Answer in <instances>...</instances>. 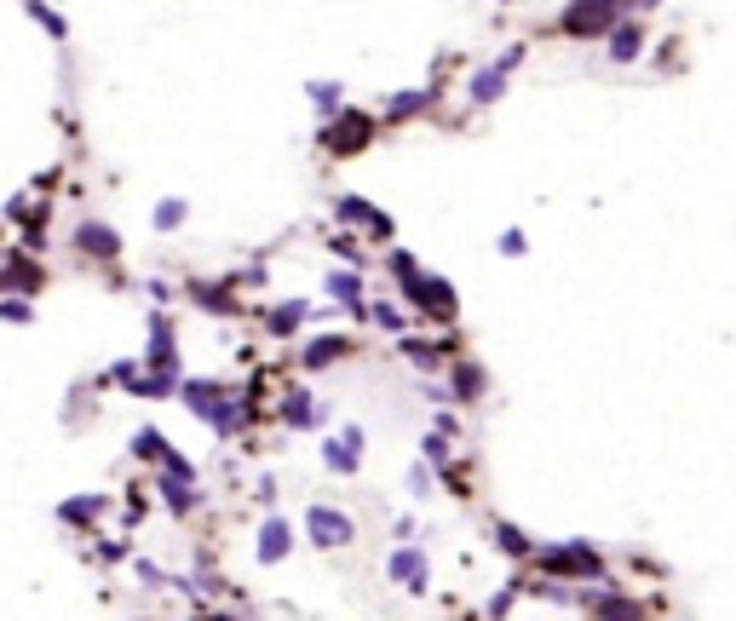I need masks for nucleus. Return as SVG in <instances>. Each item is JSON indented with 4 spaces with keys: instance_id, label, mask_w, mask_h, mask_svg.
Returning a JSON list of instances; mask_svg holds the SVG:
<instances>
[{
    "instance_id": "obj_46",
    "label": "nucleus",
    "mask_w": 736,
    "mask_h": 621,
    "mask_svg": "<svg viewBox=\"0 0 736 621\" xmlns=\"http://www.w3.org/2000/svg\"><path fill=\"white\" fill-rule=\"evenodd\" d=\"M391 535H397V541L409 547V541H414V518H397V524H391Z\"/></svg>"
},
{
    "instance_id": "obj_16",
    "label": "nucleus",
    "mask_w": 736,
    "mask_h": 621,
    "mask_svg": "<svg viewBox=\"0 0 736 621\" xmlns=\"http://www.w3.org/2000/svg\"><path fill=\"white\" fill-rule=\"evenodd\" d=\"M351 351H357L351 334H317V340L299 345V368H305V374H322V368H334L340 357H351Z\"/></svg>"
},
{
    "instance_id": "obj_40",
    "label": "nucleus",
    "mask_w": 736,
    "mask_h": 621,
    "mask_svg": "<svg viewBox=\"0 0 736 621\" xmlns=\"http://www.w3.org/2000/svg\"><path fill=\"white\" fill-rule=\"evenodd\" d=\"M98 558H104V564H121V558H133V541H127V535H115V541H98Z\"/></svg>"
},
{
    "instance_id": "obj_44",
    "label": "nucleus",
    "mask_w": 736,
    "mask_h": 621,
    "mask_svg": "<svg viewBox=\"0 0 736 621\" xmlns=\"http://www.w3.org/2000/svg\"><path fill=\"white\" fill-rule=\"evenodd\" d=\"M144 294H150V299H161V305H167V299H173V282H161V276H150V282H144Z\"/></svg>"
},
{
    "instance_id": "obj_20",
    "label": "nucleus",
    "mask_w": 736,
    "mask_h": 621,
    "mask_svg": "<svg viewBox=\"0 0 736 621\" xmlns=\"http://www.w3.org/2000/svg\"><path fill=\"white\" fill-rule=\"evenodd\" d=\"M328 299L340 305V311H351L357 322H368V294H363V271H328Z\"/></svg>"
},
{
    "instance_id": "obj_42",
    "label": "nucleus",
    "mask_w": 736,
    "mask_h": 621,
    "mask_svg": "<svg viewBox=\"0 0 736 621\" xmlns=\"http://www.w3.org/2000/svg\"><path fill=\"white\" fill-rule=\"evenodd\" d=\"M495 248H501L506 259H518V253L529 248V236H524V230H501V242H495Z\"/></svg>"
},
{
    "instance_id": "obj_30",
    "label": "nucleus",
    "mask_w": 736,
    "mask_h": 621,
    "mask_svg": "<svg viewBox=\"0 0 736 621\" xmlns=\"http://www.w3.org/2000/svg\"><path fill=\"white\" fill-rule=\"evenodd\" d=\"M173 443H167V432H156V426H138L133 432V460H150V466H161V455H167Z\"/></svg>"
},
{
    "instance_id": "obj_36",
    "label": "nucleus",
    "mask_w": 736,
    "mask_h": 621,
    "mask_svg": "<svg viewBox=\"0 0 736 621\" xmlns=\"http://www.w3.org/2000/svg\"><path fill=\"white\" fill-rule=\"evenodd\" d=\"M0 322H23V328H29V322H35V305L18 299V294H0Z\"/></svg>"
},
{
    "instance_id": "obj_11",
    "label": "nucleus",
    "mask_w": 736,
    "mask_h": 621,
    "mask_svg": "<svg viewBox=\"0 0 736 621\" xmlns=\"http://www.w3.org/2000/svg\"><path fill=\"white\" fill-rule=\"evenodd\" d=\"M386 581H391V587H403V593H426V581H432V558H426L420 547L386 552Z\"/></svg>"
},
{
    "instance_id": "obj_19",
    "label": "nucleus",
    "mask_w": 736,
    "mask_h": 621,
    "mask_svg": "<svg viewBox=\"0 0 736 621\" xmlns=\"http://www.w3.org/2000/svg\"><path fill=\"white\" fill-rule=\"evenodd\" d=\"M305 322H311V305H305V299H276V305L259 311V328H265L271 340H294Z\"/></svg>"
},
{
    "instance_id": "obj_8",
    "label": "nucleus",
    "mask_w": 736,
    "mask_h": 621,
    "mask_svg": "<svg viewBox=\"0 0 736 621\" xmlns=\"http://www.w3.org/2000/svg\"><path fill=\"white\" fill-rule=\"evenodd\" d=\"M69 248L81 253V259H98V265H110V259H121V230L87 213V219H75V225H69Z\"/></svg>"
},
{
    "instance_id": "obj_24",
    "label": "nucleus",
    "mask_w": 736,
    "mask_h": 621,
    "mask_svg": "<svg viewBox=\"0 0 736 621\" xmlns=\"http://www.w3.org/2000/svg\"><path fill=\"white\" fill-rule=\"evenodd\" d=\"M644 41H650V29H644L639 18H627L621 29H610V41H604V52H610V64H633L644 52Z\"/></svg>"
},
{
    "instance_id": "obj_3",
    "label": "nucleus",
    "mask_w": 736,
    "mask_h": 621,
    "mask_svg": "<svg viewBox=\"0 0 736 621\" xmlns=\"http://www.w3.org/2000/svg\"><path fill=\"white\" fill-rule=\"evenodd\" d=\"M633 18L627 6H616V0H581V6H564V18H558V29L564 35H575V41H610V29H621V23Z\"/></svg>"
},
{
    "instance_id": "obj_18",
    "label": "nucleus",
    "mask_w": 736,
    "mask_h": 621,
    "mask_svg": "<svg viewBox=\"0 0 736 621\" xmlns=\"http://www.w3.org/2000/svg\"><path fill=\"white\" fill-rule=\"evenodd\" d=\"M397 351H403L420 374H443V368L455 363V340H420V334H403Z\"/></svg>"
},
{
    "instance_id": "obj_45",
    "label": "nucleus",
    "mask_w": 736,
    "mask_h": 621,
    "mask_svg": "<svg viewBox=\"0 0 736 621\" xmlns=\"http://www.w3.org/2000/svg\"><path fill=\"white\" fill-rule=\"evenodd\" d=\"M495 64H501V69H506V75H512V69L524 64V46H506V52H501V58H495Z\"/></svg>"
},
{
    "instance_id": "obj_6",
    "label": "nucleus",
    "mask_w": 736,
    "mask_h": 621,
    "mask_svg": "<svg viewBox=\"0 0 736 621\" xmlns=\"http://www.w3.org/2000/svg\"><path fill=\"white\" fill-rule=\"evenodd\" d=\"M403 305H414L426 322H455L460 317V294L449 276H420L414 288H403Z\"/></svg>"
},
{
    "instance_id": "obj_22",
    "label": "nucleus",
    "mask_w": 736,
    "mask_h": 621,
    "mask_svg": "<svg viewBox=\"0 0 736 621\" xmlns=\"http://www.w3.org/2000/svg\"><path fill=\"white\" fill-rule=\"evenodd\" d=\"M184 294H190V305L207 311V317H236V311H242V299L230 294L225 282H190Z\"/></svg>"
},
{
    "instance_id": "obj_35",
    "label": "nucleus",
    "mask_w": 736,
    "mask_h": 621,
    "mask_svg": "<svg viewBox=\"0 0 736 621\" xmlns=\"http://www.w3.org/2000/svg\"><path fill=\"white\" fill-rule=\"evenodd\" d=\"M23 12H29V18L41 23V29H46V35H52V41H64V35H69V23L58 18V12H52V6H41V0H29V6H23Z\"/></svg>"
},
{
    "instance_id": "obj_43",
    "label": "nucleus",
    "mask_w": 736,
    "mask_h": 621,
    "mask_svg": "<svg viewBox=\"0 0 736 621\" xmlns=\"http://www.w3.org/2000/svg\"><path fill=\"white\" fill-rule=\"evenodd\" d=\"M253 495H259L265 506H276V478H271V472H259V483H253Z\"/></svg>"
},
{
    "instance_id": "obj_23",
    "label": "nucleus",
    "mask_w": 736,
    "mask_h": 621,
    "mask_svg": "<svg viewBox=\"0 0 736 621\" xmlns=\"http://www.w3.org/2000/svg\"><path fill=\"white\" fill-rule=\"evenodd\" d=\"M110 506H115V495H104V489H98V495H69V501L58 506V518H64L69 529H92Z\"/></svg>"
},
{
    "instance_id": "obj_21",
    "label": "nucleus",
    "mask_w": 736,
    "mask_h": 621,
    "mask_svg": "<svg viewBox=\"0 0 736 621\" xmlns=\"http://www.w3.org/2000/svg\"><path fill=\"white\" fill-rule=\"evenodd\" d=\"M156 501L167 506L173 518H190V512H202V506H207V489L179 483V478H161V472H156Z\"/></svg>"
},
{
    "instance_id": "obj_10",
    "label": "nucleus",
    "mask_w": 736,
    "mask_h": 621,
    "mask_svg": "<svg viewBox=\"0 0 736 621\" xmlns=\"http://www.w3.org/2000/svg\"><path fill=\"white\" fill-rule=\"evenodd\" d=\"M483 391H489V374L478 357H455L443 368V403H478Z\"/></svg>"
},
{
    "instance_id": "obj_9",
    "label": "nucleus",
    "mask_w": 736,
    "mask_h": 621,
    "mask_svg": "<svg viewBox=\"0 0 736 621\" xmlns=\"http://www.w3.org/2000/svg\"><path fill=\"white\" fill-rule=\"evenodd\" d=\"M581 604H587L593 621H644L650 616L639 598H627L621 587H581Z\"/></svg>"
},
{
    "instance_id": "obj_38",
    "label": "nucleus",
    "mask_w": 736,
    "mask_h": 621,
    "mask_svg": "<svg viewBox=\"0 0 736 621\" xmlns=\"http://www.w3.org/2000/svg\"><path fill=\"white\" fill-rule=\"evenodd\" d=\"M518 593H524V587H518V581H506L501 593L489 598V610H483V616H489V621H506V610H512V598H518Z\"/></svg>"
},
{
    "instance_id": "obj_39",
    "label": "nucleus",
    "mask_w": 736,
    "mask_h": 621,
    "mask_svg": "<svg viewBox=\"0 0 736 621\" xmlns=\"http://www.w3.org/2000/svg\"><path fill=\"white\" fill-rule=\"evenodd\" d=\"M133 570H138V581H144V587H150V593H156V587H173V575L161 570V564H150V558H138Z\"/></svg>"
},
{
    "instance_id": "obj_32",
    "label": "nucleus",
    "mask_w": 736,
    "mask_h": 621,
    "mask_svg": "<svg viewBox=\"0 0 736 621\" xmlns=\"http://www.w3.org/2000/svg\"><path fill=\"white\" fill-rule=\"evenodd\" d=\"M305 98H311V104H317V110H322V121H328V115H340L345 81H311V87H305Z\"/></svg>"
},
{
    "instance_id": "obj_13",
    "label": "nucleus",
    "mask_w": 736,
    "mask_h": 621,
    "mask_svg": "<svg viewBox=\"0 0 736 621\" xmlns=\"http://www.w3.org/2000/svg\"><path fill=\"white\" fill-rule=\"evenodd\" d=\"M334 219H340V225L368 230L374 242H391V213H380V207L363 202V196H334Z\"/></svg>"
},
{
    "instance_id": "obj_37",
    "label": "nucleus",
    "mask_w": 736,
    "mask_h": 621,
    "mask_svg": "<svg viewBox=\"0 0 736 621\" xmlns=\"http://www.w3.org/2000/svg\"><path fill=\"white\" fill-rule=\"evenodd\" d=\"M138 368H144V363H133V357H121V363H110V368H104V386H121V391H127V386L138 380Z\"/></svg>"
},
{
    "instance_id": "obj_26",
    "label": "nucleus",
    "mask_w": 736,
    "mask_h": 621,
    "mask_svg": "<svg viewBox=\"0 0 736 621\" xmlns=\"http://www.w3.org/2000/svg\"><path fill=\"white\" fill-rule=\"evenodd\" d=\"M466 98H472V104H501V98H506V69L501 64H483L478 75L466 81Z\"/></svg>"
},
{
    "instance_id": "obj_47",
    "label": "nucleus",
    "mask_w": 736,
    "mask_h": 621,
    "mask_svg": "<svg viewBox=\"0 0 736 621\" xmlns=\"http://www.w3.org/2000/svg\"><path fill=\"white\" fill-rule=\"evenodd\" d=\"M190 621H236V616H225V610H196Z\"/></svg>"
},
{
    "instance_id": "obj_5",
    "label": "nucleus",
    "mask_w": 736,
    "mask_h": 621,
    "mask_svg": "<svg viewBox=\"0 0 736 621\" xmlns=\"http://www.w3.org/2000/svg\"><path fill=\"white\" fill-rule=\"evenodd\" d=\"M305 541H311L317 552H340V547L357 541V518L340 512V506H328V501L305 506Z\"/></svg>"
},
{
    "instance_id": "obj_12",
    "label": "nucleus",
    "mask_w": 736,
    "mask_h": 621,
    "mask_svg": "<svg viewBox=\"0 0 736 621\" xmlns=\"http://www.w3.org/2000/svg\"><path fill=\"white\" fill-rule=\"evenodd\" d=\"M46 271L29 259V253H0V294H18V299H35L41 294Z\"/></svg>"
},
{
    "instance_id": "obj_17",
    "label": "nucleus",
    "mask_w": 736,
    "mask_h": 621,
    "mask_svg": "<svg viewBox=\"0 0 736 621\" xmlns=\"http://www.w3.org/2000/svg\"><path fill=\"white\" fill-rule=\"evenodd\" d=\"M322 466L351 478V472L363 466V426H340V432L328 437V443H322Z\"/></svg>"
},
{
    "instance_id": "obj_15",
    "label": "nucleus",
    "mask_w": 736,
    "mask_h": 621,
    "mask_svg": "<svg viewBox=\"0 0 736 621\" xmlns=\"http://www.w3.org/2000/svg\"><path fill=\"white\" fill-rule=\"evenodd\" d=\"M276 414H282V426H294V432H311L322 414H328V403H322L317 391L288 386V391H282V403H276Z\"/></svg>"
},
{
    "instance_id": "obj_31",
    "label": "nucleus",
    "mask_w": 736,
    "mask_h": 621,
    "mask_svg": "<svg viewBox=\"0 0 736 621\" xmlns=\"http://www.w3.org/2000/svg\"><path fill=\"white\" fill-rule=\"evenodd\" d=\"M368 322H374V328H386V334H397V340H403V328H409L403 305H391V299H368Z\"/></svg>"
},
{
    "instance_id": "obj_25",
    "label": "nucleus",
    "mask_w": 736,
    "mask_h": 621,
    "mask_svg": "<svg viewBox=\"0 0 736 621\" xmlns=\"http://www.w3.org/2000/svg\"><path fill=\"white\" fill-rule=\"evenodd\" d=\"M437 104V87H409V92H391L386 98V121H414Z\"/></svg>"
},
{
    "instance_id": "obj_33",
    "label": "nucleus",
    "mask_w": 736,
    "mask_h": 621,
    "mask_svg": "<svg viewBox=\"0 0 736 621\" xmlns=\"http://www.w3.org/2000/svg\"><path fill=\"white\" fill-rule=\"evenodd\" d=\"M184 219H190V202H184V196H167V202H156V213H150L156 230H179Z\"/></svg>"
},
{
    "instance_id": "obj_34",
    "label": "nucleus",
    "mask_w": 736,
    "mask_h": 621,
    "mask_svg": "<svg viewBox=\"0 0 736 621\" xmlns=\"http://www.w3.org/2000/svg\"><path fill=\"white\" fill-rule=\"evenodd\" d=\"M449 455H455V449H449V437H437V432L420 437V466H437V472H443V466H449Z\"/></svg>"
},
{
    "instance_id": "obj_1",
    "label": "nucleus",
    "mask_w": 736,
    "mask_h": 621,
    "mask_svg": "<svg viewBox=\"0 0 736 621\" xmlns=\"http://www.w3.org/2000/svg\"><path fill=\"white\" fill-rule=\"evenodd\" d=\"M179 403L202 420L207 432H219V437H236L242 426H248V414H253L248 397L219 386V380H179Z\"/></svg>"
},
{
    "instance_id": "obj_41",
    "label": "nucleus",
    "mask_w": 736,
    "mask_h": 621,
    "mask_svg": "<svg viewBox=\"0 0 736 621\" xmlns=\"http://www.w3.org/2000/svg\"><path fill=\"white\" fill-rule=\"evenodd\" d=\"M409 495H432V466H420V460L409 466Z\"/></svg>"
},
{
    "instance_id": "obj_28",
    "label": "nucleus",
    "mask_w": 736,
    "mask_h": 621,
    "mask_svg": "<svg viewBox=\"0 0 736 621\" xmlns=\"http://www.w3.org/2000/svg\"><path fill=\"white\" fill-rule=\"evenodd\" d=\"M495 547L512 558V564H529L535 558V535H524L518 524H506V518H495Z\"/></svg>"
},
{
    "instance_id": "obj_4",
    "label": "nucleus",
    "mask_w": 736,
    "mask_h": 621,
    "mask_svg": "<svg viewBox=\"0 0 736 621\" xmlns=\"http://www.w3.org/2000/svg\"><path fill=\"white\" fill-rule=\"evenodd\" d=\"M374 133H380V121L363 110H340L322 121V150L328 156H357V150H368L374 144Z\"/></svg>"
},
{
    "instance_id": "obj_27",
    "label": "nucleus",
    "mask_w": 736,
    "mask_h": 621,
    "mask_svg": "<svg viewBox=\"0 0 736 621\" xmlns=\"http://www.w3.org/2000/svg\"><path fill=\"white\" fill-rule=\"evenodd\" d=\"M127 397H138V403H167V397H179V374H144V368H138V380L127 386Z\"/></svg>"
},
{
    "instance_id": "obj_2",
    "label": "nucleus",
    "mask_w": 736,
    "mask_h": 621,
    "mask_svg": "<svg viewBox=\"0 0 736 621\" xmlns=\"http://www.w3.org/2000/svg\"><path fill=\"white\" fill-rule=\"evenodd\" d=\"M535 570L547 575V581H593V587H621V581H610V558L598 547H587V541H552V547H535V558H529Z\"/></svg>"
},
{
    "instance_id": "obj_29",
    "label": "nucleus",
    "mask_w": 736,
    "mask_h": 621,
    "mask_svg": "<svg viewBox=\"0 0 736 621\" xmlns=\"http://www.w3.org/2000/svg\"><path fill=\"white\" fill-rule=\"evenodd\" d=\"M386 271H391V282H397V294H403V288H414V282L426 276V271H420V259H414L409 248H391L386 253Z\"/></svg>"
},
{
    "instance_id": "obj_7",
    "label": "nucleus",
    "mask_w": 736,
    "mask_h": 621,
    "mask_svg": "<svg viewBox=\"0 0 736 621\" xmlns=\"http://www.w3.org/2000/svg\"><path fill=\"white\" fill-rule=\"evenodd\" d=\"M150 334H144V374H179L184 380V363H179V334H173V322L161 317V311H150V322H144Z\"/></svg>"
},
{
    "instance_id": "obj_14",
    "label": "nucleus",
    "mask_w": 736,
    "mask_h": 621,
    "mask_svg": "<svg viewBox=\"0 0 736 621\" xmlns=\"http://www.w3.org/2000/svg\"><path fill=\"white\" fill-rule=\"evenodd\" d=\"M288 552H294V524L271 512L265 524L253 529V564H265V570H271V564H282Z\"/></svg>"
}]
</instances>
